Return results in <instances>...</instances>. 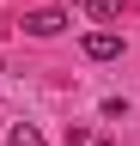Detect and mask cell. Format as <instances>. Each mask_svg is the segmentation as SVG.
<instances>
[{"mask_svg": "<svg viewBox=\"0 0 140 146\" xmlns=\"http://www.w3.org/2000/svg\"><path fill=\"white\" fill-rule=\"evenodd\" d=\"M73 12L98 18V25H116V18H122V0H73Z\"/></svg>", "mask_w": 140, "mask_h": 146, "instance_id": "3957f363", "label": "cell"}, {"mask_svg": "<svg viewBox=\"0 0 140 146\" xmlns=\"http://www.w3.org/2000/svg\"><path fill=\"white\" fill-rule=\"evenodd\" d=\"M79 49H85V61H116V55H122V31H110V25H104V31H85Z\"/></svg>", "mask_w": 140, "mask_h": 146, "instance_id": "6da1fadb", "label": "cell"}, {"mask_svg": "<svg viewBox=\"0 0 140 146\" xmlns=\"http://www.w3.org/2000/svg\"><path fill=\"white\" fill-rule=\"evenodd\" d=\"M61 25H67L61 6H37V12H25V31H31V36H55Z\"/></svg>", "mask_w": 140, "mask_h": 146, "instance_id": "7a4b0ae2", "label": "cell"}, {"mask_svg": "<svg viewBox=\"0 0 140 146\" xmlns=\"http://www.w3.org/2000/svg\"><path fill=\"white\" fill-rule=\"evenodd\" d=\"M12 146H49V140H43L31 122H19V128H12Z\"/></svg>", "mask_w": 140, "mask_h": 146, "instance_id": "277c9868", "label": "cell"}, {"mask_svg": "<svg viewBox=\"0 0 140 146\" xmlns=\"http://www.w3.org/2000/svg\"><path fill=\"white\" fill-rule=\"evenodd\" d=\"M85 146H110V140H98V134H92V140H85Z\"/></svg>", "mask_w": 140, "mask_h": 146, "instance_id": "5b68a950", "label": "cell"}]
</instances>
